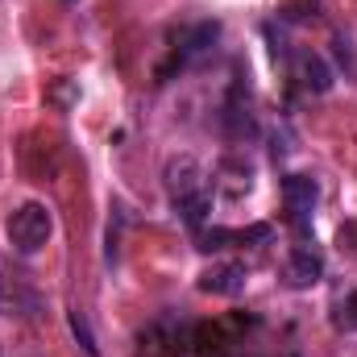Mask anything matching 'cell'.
<instances>
[{
    "label": "cell",
    "mask_w": 357,
    "mask_h": 357,
    "mask_svg": "<svg viewBox=\"0 0 357 357\" xmlns=\"http://www.w3.org/2000/svg\"><path fill=\"white\" fill-rule=\"evenodd\" d=\"M282 199H287V212L295 216V225L303 229L312 208H316V199H320V187H316V178H307V175H287L282 178Z\"/></svg>",
    "instance_id": "7a4b0ae2"
},
{
    "label": "cell",
    "mask_w": 357,
    "mask_h": 357,
    "mask_svg": "<svg viewBox=\"0 0 357 357\" xmlns=\"http://www.w3.org/2000/svg\"><path fill=\"white\" fill-rule=\"evenodd\" d=\"M199 287H204L208 295H241V291H245V266H237V262H216V266H208L199 274Z\"/></svg>",
    "instance_id": "277c9868"
},
{
    "label": "cell",
    "mask_w": 357,
    "mask_h": 357,
    "mask_svg": "<svg viewBox=\"0 0 357 357\" xmlns=\"http://www.w3.org/2000/svg\"><path fill=\"white\" fill-rule=\"evenodd\" d=\"M295 67H299V79H303L312 91H328L333 88V71H328V63H324L320 54L303 50V54L295 59Z\"/></svg>",
    "instance_id": "ba28073f"
},
{
    "label": "cell",
    "mask_w": 357,
    "mask_h": 357,
    "mask_svg": "<svg viewBox=\"0 0 357 357\" xmlns=\"http://www.w3.org/2000/svg\"><path fill=\"white\" fill-rule=\"evenodd\" d=\"M216 38H220V25L216 21H199V25L183 29V38H178V63H191V59L208 54L216 46Z\"/></svg>",
    "instance_id": "5b68a950"
},
{
    "label": "cell",
    "mask_w": 357,
    "mask_h": 357,
    "mask_svg": "<svg viewBox=\"0 0 357 357\" xmlns=\"http://www.w3.org/2000/svg\"><path fill=\"white\" fill-rule=\"evenodd\" d=\"M225 129H229L233 137H241V133H250V129H254V112H250V91L241 88V84H233L229 100H225Z\"/></svg>",
    "instance_id": "8992f818"
},
{
    "label": "cell",
    "mask_w": 357,
    "mask_h": 357,
    "mask_svg": "<svg viewBox=\"0 0 357 357\" xmlns=\"http://www.w3.org/2000/svg\"><path fill=\"white\" fill-rule=\"evenodd\" d=\"M167 187H171L175 204H183V199L195 195V191H204V171H199V162H195L191 154L171 158V162H167Z\"/></svg>",
    "instance_id": "3957f363"
},
{
    "label": "cell",
    "mask_w": 357,
    "mask_h": 357,
    "mask_svg": "<svg viewBox=\"0 0 357 357\" xmlns=\"http://www.w3.org/2000/svg\"><path fill=\"white\" fill-rule=\"evenodd\" d=\"M50 233H54L50 208H46V204H38V199L21 204V208L8 216V241H13L21 254H38V250L50 241Z\"/></svg>",
    "instance_id": "6da1fadb"
},
{
    "label": "cell",
    "mask_w": 357,
    "mask_h": 357,
    "mask_svg": "<svg viewBox=\"0 0 357 357\" xmlns=\"http://www.w3.org/2000/svg\"><path fill=\"white\" fill-rule=\"evenodd\" d=\"M71 333L79 337V345L88 349V357H100V349H96V337H91V324L84 312H71Z\"/></svg>",
    "instance_id": "30bf717a"
},
{
    "label": "cell",
    "mask_w": 357,
    "mask_h": 357,
    "mask_svg": "<svg viewBox=\"0 0 357 357\" xmlns=\"http://www.w3.org/2000/svg\"><path fill=\"white\" fill-rule=\"evenodd\" d=\"M178 212H183V220H187L191 229H199V225H204V212H208V191H195V195H187V199L178 204Z\"/></svg>",
    "instance_id": "9c48e42d"
},
{
    "label": "cell",
    "mask_w": 357,
    "mask_h": 357,
    "mask_svg": "<svg viewBox=\"0 0 357 357\" xmlns=\"http://www.w3.org/2000/svg\"><path fill=\"white\" fill-rule=\"evenodd\" d=\"M337 54H341V67L354 75V50H349V38H345V33L337 38Z\"/></svg>",
    "instance_id": "8fae6325"
},
{
    "label": "cell",
    "mask_w": 357,
    "mask_h": 357,
    "mask_svg": "<svg viewBox=\"0 0 357 357\" xmlns=\"http://www.w3.org/2000/svg\"><path fill=\"white\" fill-rule=\"evenodd\" d=\"M287 274H291V282H295V287H312V282H320V278H324V258H320L316 250L299 245V250L291 254Z\"/></svg>",
    "instance_id": "52a82bcc"
}]
</instances>
